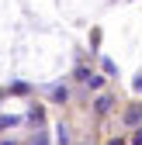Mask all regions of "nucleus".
Segmentation results:
<instances>
[{
    "label": "nucleus",
    "instance_id": "obj_1",
    "mask_svg": "<svg viewBox=\"0 0 142 145\" xmlns=\"http://www.w3.org/2000/svg\"><path fill=\"white\" fill-rule=\"evenodd\" d=\"M125 121H128V124H135V121H142V111H139V107H132V111L125 114Z\"/></svg>",
    "mask_w": 142,
    "mask_h": 145
},
{
    "label": "nucleus",
    "instance_id": "obj_2",
    "mask_svg": "<svg viewBox=\"0 0 142 145\" xmlns=\"http://www.w3.org/2000/svg\"><path fill=\"white\" fill-rule=\"evenodd\" d=\"M135 90H142V72H139V76H135Z\"/></svg>",
    "mask_w": 142,
    "mask_h": 145
}]
</instances>
